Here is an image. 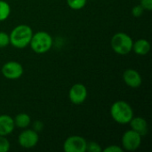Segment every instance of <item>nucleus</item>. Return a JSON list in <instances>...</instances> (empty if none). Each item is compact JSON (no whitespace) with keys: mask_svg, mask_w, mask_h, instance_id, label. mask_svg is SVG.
I'll list each match as a JSON object with an SVG mask.
<instances>
[{"mask_svg":"<svg viewBox=\"0 0 152 152\" xmlns=\"http://www.w3.org/2000/svg\"><path fill=\"white\" fill-rule=\"evenodd\" d=\"M33 36L32 28L28 25H18L16 26L9 35L10 44L15 48H25L30 43Z\"/></svg>","mask_w":152,"mask_h":152,"instance_id":"obj_1","label":"nucleus"},{"mask_svg":"<svg viewBox=\"0 0 152 152\" xmlns=\"http://www.w3.org/2000/svg\"><path fill=\"white\" fill-rule=\"evenodd\" d=\"M112 118L118 124H128L134 117V111L130 104L124 101L115 102L110 108Z\"/></svg>","mask_w":152,"mask_h":152,"instance_id":"obj_2","label":"nucleus"},{"mask_svg":"<svg viewBox=\"0 0 152 152\" xmlns=\"http://www.w3.org/2000/svg\"><path fill=\"white\" fill-rule=\"evenodd\" d=\"M134 41L131 37L124 32L116 33L111 40L110 45L113 51L119 55H126L133 50Z\"/></svg>","mask_w":152,"mask_h":152,"instance_id":"obj_3","label":"nucleus"},{"mask_svg":"<svg viewBox=\"0 0 152 152\" xmlns=\"http://www.w3.org/2000/svg\"><path fill=\"white\" fill-rule=\"evenodd\" d=\"M29 45L36 53H45L53 45V38L45 31H38L33 34Z\"/></svg>","mask_w":152,"mask_h":152,"instance_id":"obj_4","label":"nucleus"},{"mask_svg":"<svg viewBox=\"0 0 152 152\" xmlns=\"http://www.w3.org/2000/svg\"><path fill=\"white\" fill-rule=\"evenodd\" d=\"M121 142H122L123 150L128 151H136L141 146L142 135L134 130H128L123 134Z\"/></svg>","mask_w":152,"mask_h":152,"instance_id":"obj_5","label":"nucleus"},{"mask_svg":"<svg viewBox=\"0 0 152 152\" xmlns=\"http://www.w3.org/2000/svg\"><path fill=\"white\" fill-rule=\"evenodd\" d=\"M87 142L79 135H72L67 138L63 143V151L65 152H86Z\"/></svg>","mask_w":152,"mask_h":152,"instance_id":"obj_6","label":"nucleus"},{"mask_svg":"<svg viewBox=\"0 0 152 152\" xmlns=\"http://www.w3.org/2000/svg\"><path fill=\"white\" fill-rule=\"evenodd\" d=\"M38 140V133H37L33 129H27L22 131L18 137L19 144L20 145V147L25 149L34 148L37 144Z\"/></svg>","mask_w":152,"mask_h":152,"instance_id":"obj_7","label":"nucleus"},{"mask_svg":"<svg viewBox=\"0 0 152 152\" xmlns=\"http://www.w3.org/2000/svg\"><path fill=\"white\" fill-rule=\"evenodd\" d=\"M2 74L8 79H18L23 74V67L17 61H8L2 67Z\"/></svg>","mask_w":152,"mask_h":152,"instance_id":"obj_8","label":"nucleus"},{"mask_svg":"<svg viewBox=\"0 0 152 152\" xmlns=\"http://www.w3.org/2000/svg\"><path fill=\"white\" fill-rule=\"evenodd\" d=\"M69 97L73 104L80 105L86 100L87 89L82 84H75L74 86H71L69 90Z\"/></svg>","mask_w":152,"mask_h":152,"instance_id":"obj_9","label":"nucleus"},{"mask_svg":"<svg viewBox=\"0 0 152 152\" xmlns=\"http://www.w3.org/2000/svg\"><path fill=\"white\" fill-rule=\"evenodd\" d=\"M124 82L132 88H137L142 85V79L138 71L135 69H128L123 74Z\"/></svg>","mask_w":152,"mask_h":152,"instance_id":"obj_10","label":"nucleus"},{"mask_svg":"<svg viewBox=\"0 0 152 152\" xmlns=\"http://www.w3.org/2000/svg\"><path fill=\"white\" fill-rule=\"evenodd\" d=\"M13 118L8 115H0V135L7 136L14 130Z\"/></svg>","mask_w":152,"mask_h":152,"instance_id":"obj_11","label":"nucleus"},{"mask_svg":"<svg viewBox=\"0 0 152 152\" xmlns=\"http://www.w3.org/2000/svg\"><path fill=\"white\" fill-rule=\"evenodd\" d=\"M131 126L132 130L135 131L142 136L146 135L148 133V124L147 121L142 117H133V118L128 123Z\"/></svg>","mask_w":152,"mask_h":152,"instance_id":"obj_12","label":"nucleus"},{"mask_svg":"<svg viewBox=\"0 0 152 152\" xmlns=\"http://www.w3.org/2000/svg\"><path fill=\"white\" fill-rule=\"evenodd\" d=\"M133 50L138 55H146L151 50V44L146 39H138L133 44Z\"/></svg>","mask_w":152,"mask_h":152,"instance_id":"obj_13","label":"nucleus"},{"mask_svg":"<svg viewBox=\"0 0 152 152\" xmlns=\"http://www.w3.org/2000/svg\"><path fill=\"white\" fill-rule=\"evenodd\" d=\"M15 126L19 128H26L31 123V118L27 113H20L13 118Z\"/></svg>","mask_w":152,"mask_h":152,"instance_id":"obj_14","label":"nucleus"},{"mask_svg":"<svg viewBox=\"0 0 152 152\" xmlns=\"http://www.w3.org/2000/svg\"><path fill=\"white\" fill-rule=\"evenodd\" d=\"M11 13V7L9 4L4 0H0V21L5 20Z\"/></svg>","mask_w":152,"mask_h":152,"instance_id":"obj_15","label":"nucleus"},{"mask_svg":"<svg viewBox=\"0 0 152 152\" xmlns=\"http://www.w3.org/2000/svg\"><path fill=\"white\" fill-rule=\"evenodd\" d=\"M87 0H67L68 5L73 10H80L86 4Z\"/></svg>","mask_w":152,"mask_h":152,"instance_id":"obj_16","label":"nucleus"},{"mask_svg":"<svg viewBox=\"0 0 152 152\" xmlns=\"http://www.w3.org/2000/svg\"><path fill=\"white\" fill-rule=\"evenodd\" d=\"M10 44V37L7 33L0 31V48L6 47Z\"/></svg>","mask_w":152,"mask_h":152,"instance_id":"obj_17","label":"nucleus"},{"mask_svg":"<svg viewBox=\"0 0 152 152\" xmlns=\"http://www.w3.org/2000/svg\"><path fill=\"white\" fill-rule=\"evenodd\" d=\"M10 150V142L5 136L0 135V152H7Z\"/></svg>","mask_w":152,"mask_h":152,"instance_id":"obj_18","label":"nucleus"},{"mask_svg":"<svg viewBox=\"0 0 152 152\" xmlns=\"http://www.w3.org/2000/svg\"><path fill=\"white\" fill-rule=\"evenodd\" d=\"M102 151L100 144L95 142H89L86 145V151L89 152H101Z\"/></svg>","mask_w":152,"mask_h":152,"instance_id":"obj_19","label":"nucleus"},{"mask_svg":"<svg viewBox=\"0 0 152 152\" xmlns=\"http://www.w3.org/2000/svg\"><path fill=\"white\" fill-rule=\"evenodd\" d=\"M143 12H144V9L142 8V6L141 4H137V5L134 6L133 9H132V13H133V15H134V17H137V18L140 17V16H142V13H143Z\"/></svg>","mask_w":152,"mask_h":152,"instance_id":"obj_20","label":"nucleus"},{"mask_svg":"<svg viewBox=\"0 0 152 152\" xmlns=\"http://www.w3.org/2000/svg\"><path fill=\"white\" fill-rule=\"evenodd\" d=\"M140 4L142 6L144 10H147V11L152 10V0H141Z\"/></svg>","mask_w":152,"mask_h":152,"instance_id":"obj_21","label":"nucleus"},{"mask_svg":"<svg viewBox=\"0 0 152 152\" xmlns=\"http://www.w3.org/2000/svg\"><path fill=\"white\" fill-rule=\"evenodd\" d=\"M104 152H122L123 151V149L119 146H117V145H110L107 148H105L103 150Z\"/></svg>","mask_w":152,"mask_h":152,"instance_id":"obj_22","label":"nucleus"},{"mask_svg":"<svg viewBox=\"0 0 152 152\" xmlns=\"http://www.w3.org/2000/svg\"><path fill=\"white\" fill-rule=\"evenodd\" d=\"M44 128V124L41 121H36L33 124V130L36 131L37 133H39L42 131V129Z\"/></svg>","mask_w":152,"mask_h":152,"instance_id":"obj_23","label":"nucleus"}]
</instances>
